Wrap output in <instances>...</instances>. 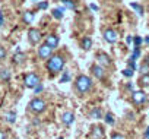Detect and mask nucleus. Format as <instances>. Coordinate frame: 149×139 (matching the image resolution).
<instances>
[{"label": "nucleus", "instance_id": "a211bd4d", "mask_svg": "<svg viewBox=\"0 0 149 139\" xmlns=\"http://www.w3.org/2000/svg\"><path fill=\"white\" fill-rule=\"evenodd\" d=\"M9 79H10L9 69H0V81H2V82H8Z\"/></svg>", "mask_w": 149, "mask_h": 139}, {"label": "nucleus", "instance_id": "4468645a", "mask_svg": "<svg viewBox=\"0 0 149 139\" xmlns=\"http://www.w3.org/2000/svg\"><path fill=\"white\" fill-rule=\"evenodd\" d=\"M25 59H26L25 53H22V51H19V50L13 54V63H15V64H22V63L25 61Z\"/></svg>", "mask_w": 149, "mask_h": 139}, {"label": "nucleus", "instance_id": "473e14b6", "mask_svg": "<svg viewBox=\"0 0 149 139\" xmlns=\"http://www.w3.org/2000/svg\"><path fill=\"white\" fill-rule=\"evenodd\" d=\"M111 139H124V136L120 135V133H113L111 135Z\"/></svg>", "mask_w": 149, "mask_h": 139}, {"label": "nucleus", "instance_id": "cd10ccee", "mask_svg": "<svg viewBox=\"0 0 149 139\" xmlns=\"http://www.w3.org/2000/svg\"><path fill=\"white\" fill-rule=\"evenodd\" d=\"M105 123H108V124H113L114 123V119H113V114L111 113H107L105 114Z\"/></svg>", "mask_w": 149, "mask_h": 139}, {"label": "nucleus", "instance_id": "e433bc0d", "mask_svg": "<svg viewBox=\"0 0 149 139\" xmlns=\"http://www.w3.org/2000/svg\"><path fill=\"white\" fill-rule=\"evenodd\" d=\"M127 89H129V91H133V84H132V82L127 84Z\"/></svg>", "mask_w": 149, "mask_h": 139}, {"label": "nucleus", "instance_id": "aec40b11", "mask_svg": "<svg viewBox=\"0 0 149 139\" xmlns=\"http://www.w3.org/2000/svg\"><path fill=\"white\" fill-rule=\"evenodd\" d=\"M6 122H9V123H15L16 122V113L15 111H9V113H6Z\"/></svg>", "mask_w": 149, "mask_h": 139}, {"label": "nucleus", "instance_id": "7c9ffc66", "mask_svg": "<svg viewBox=\"0 0 149 139\" xmlns=\"http://www.w3.org/2000/svg\"><path fill=\"white\" fill-rule=\"evenodd\" d=\"M133 41H134V44H136V47H139V45L142 44V41H143V40H142L140 37H134V38H133Z\"/></svg>", "mask_w": 149, "mask_h": 139}, {"label": "nucleus", "instance_id": "2eb2a0df", "mask_svg": "<svg viewBox=\"0 0 149 139\" xmlns=\"http://www.w3.org/2000/svg\"><path fill=\"white\" fill-rule=\"evenodd\" d=\"M34 18H35V15H34L31 10H26V12H24V15H22V22L26 24V25H29V24H32Z\"/></svg>", "mask_w": 149, "mask_h": 139}, {"label": "nucleus", "instance_id": "c756f323", "mask_svg": "<svg viewBox=\"0 0 149 139\" xmlns=\"http://www.w3.org/2000/svg\"><path fill=\"white\" fill-rule=\"evenodd\" d=\"M129 67H130V69H133V71H136V69H137L136 60H133V59H129Z\"/></svg>", "mask_w": 149, "mask_h": 139}, {"label": "nucleus", "instance_id": "ddd939ff", "mask_svg": "<svg viewBox=\"0 0 149 139\" xmlns=\"http://www.w3.org/2000/svg\"><path fill=\"white\" fill-rule=\"evenodd\" d=\"M61 122H63L66 126H72L73 122H74V116H73V113H72V111H66V113H63V116H61Z\"/></svg>", "mask_w": 149, "mask_h": 139}, {"label": "nucleus", "instance_id": "39448f33", "mask_svg": "<svg viewBox=\"0 0 149 139\" xmlns=\"http://www.w3.org/2000/svg\"><path fill=\"white\" fill-rule=\"evenodd\" d=\"M41 38H42V35H41L40 29H37V28H29L28 29V41H29L31 45H38Z\"/></svg>", "mask_w": 149, "mask_h": 139}, {"label": "nucleus", "instance_id": "412c9836", "mask_svg": "<svg viewBox=\"0 0 149 139\" xmlns=\"http://www.w3.org/2000/svg\"><path fill=\"white\" fill-rule=\"evenodd\" d=\"M139 72L142 73V75H146V73H149V64L145 61V63H142L140 66H139Z\"/></svg>", "mask_w": 149, "mask_h": 139}, {"label": "nucleus", "instance_id": "f704fd0d", "mask_svg": "<svg viewBox=\"0 0 149 139\" xmlns=\"http://www.w3.org/2000/svg\"><path fill=\"white\" fill-rule=\"evenodd\" d=\"M34 91H35V92H41V91H42V85H41V84H38V85L34 88Z\"/></svg>", "mask_w": 149, "mask_h": 139}, {"label": "nucleus", "instance_id": "7ed1b4c3", "mask_svg": "<svg viewBox=\"0 0 149 139\" xmlns=\"http://www.w3.org/2000/svg\"><path fill=\"white\" fill-rule=\"evenodd\" d=\"M45 107H47V103L44 100H41V98H32L29 101V104H28V110L32 111V113H35V114L42 113L45 110Z\"/></svg>", "mask_w": 149, "mask_h": 139}, {"label": "nucleus", "instance_id": "ea45409f", "mask_svg": "<svg viewBox=\"0 0 149 139\" xmlns=\"http://www.w3.org/2000/svg\"><path fill=\"white\" fill-rule=\"evenodd\" d=\"M146 132H148V133H149V127H148V130H146Z\"/></svg>", "mask_w": 149, "mask_h": 139}, {"label": "nucleus", "instance_id": "4c0bfd02", "mask_svg": "<svg viewBox=\"0 0 149 139\" xmlns=\"http://www.w3.org/2000/svg\"><path fill=\"white\" fill-rule=\"evenodd\" d=\"M91 9H92V10H98V8H97V5H91Z\"/></svg>", "mask_w": 149, "mask_h": 139}, {"label": "nucleus", "instance_id": "f03ea898", "mask_svg": "<svg viewBox=\"0 0 149 139\" xmlns=\"http://www.w3.org/2000/svg\"><path fill=\"white\" fill-rule=\"evenodd\" d=\"M92 88V81L89 76L86 75H79L74 79V89L78 94H86L89 89Z\"/></svg>", "mask_w": 149, "mask_h": 139}, {"label": "nucleus", "instance_id": "a19ab883", "mask_svg": "<svg viewBox=\"0 0 149 139\" xmlns=\"http://www.w3.org/2000/svg\"><path fill=\"white\" fill-rule=\"evenodd\" d=\"M57 139H63V138H57Z\"/></svg>", "mask_w": 149, "mask_h": 139}, {"label": "nucleus", "instance_id": "c9c22d12", "mask_svg": "<svg viewBox=\"0 0 149 139\" xmlns=\"http://www.w3.org/2000/svg\"><path fill=\"white\" fill-rule=\"evenodd\" d=\"M3 24H5V18H3L2 13H0V27H3Z\"/></svg>", "mask_w": 149, "mask_h": 139}, {"label": "nucleus", "instance_id": "393cba45", "mask_svg": "<svg viewBox=\"0 0 149 139\" xmlns=\"http://www.w3.org/2000/svg\"><path fill=\"white\" fill-rule=\"evenodd\" d=\"M133 72H134L133 69H130V67H126L124 71H123V75H124V76H127V78H132V76H133Z\"/></svg>", "mask_w": 149, "mask_h": 139}, {"label": "nucleus", "instance_id": "bb28decb", "mask_svg": "<svg viewBox=\"0 0 149 139\" xmlns=\"http://www.w3.org/2000/svg\"><path fill=\"white\" fill-rule=\"evenodd\" d=\"M66 81H70V73H69V72H63V76H61V79H60L61 84H64Z\"/></svg>", "mask_w": 149, "mask_h": 139}, {"label": "nucleus", "instance_id": "2f4dec72", "mask_svg": "<svg viewBox=\"0 0 149 139\" xmlns=\"http://www.w3.org/2000/svg\"><path fill=\"white\" fill-rule=\"evenodd\" d=\"M48 8V2H41L38 5V9H47Z\"/></svg>", "mask_w": 149, "mask_h": 139}, {"label": "nucleus", "instance_id": "20e7f679", "mask_svg": "<svg viewBox=\"0 0 149 139\" xmlns=\"http://www.w3.org/2000/svg\"><path fill=\"white\" fill-rule=\"evenodd\" d=\"M38 84H40V76H38L35 72H29V73H26V75L24 76V85H25L26 88L34 89Z\"/></svg>", "mask_w": 149, "mask_h": 139}, {"label": "nucleus", "instance_id": "423d86ee", "mask_svg": "<svg viewBox=\"0 0 149 139\" xmlns=\"http://www.w3.org/2000/svg\"><path fill=\"white\" fill-rule=\"evenodd\" d=\"M53 50L54 48H51L48 44H41L40 47H38V57L41 59V60H47V59H50L51 56H53Z\"/></svg>", "mask_w": 149, "mask_h": 139}, {"label": "nucleus", "instance_id": "4be33fe9", "mask_svg": "<svg viewBox=\"0 0 149 139\" xmlns=\"http://www.w3.org/2000/svg\"><path fill=\"white\" fill-rule=\"evenodd\" d=\"M130 6H132V8H133V9L140 15V16H143V8H142V5H139V3H134V2H133V3H130Z\"/></svg>", "mask_w": 149, "mask_h": 139}, {"label": "nucleus", "instance_id": "0eeeda50", "mask_svg": "<svg viewBox=\"0 0 149 139\" xmlns=\"http://www.w3.org/2000/svg\"><path fill=\"white\" fill-rule=\"evenodd\" d=\"M102 37H104V40H105L107 43H110V44H114V43H117V40H118L117 31H114V29H111V28L105 29L104 34H102Z\"/></svg>", "mask_w": 149, "mask_h": 139}, {"label": "nucleus", "instance_id": "c85d7f7f", "mask_svg": "<svg viewBox=\"0 0 149 139\" xmlns=\"http://www.w3.org/2000/svg\"><path fill=\"white\" fill-rule=\"evenodd\" d=\"M6 48L3 47V45H0V60H5L6 59Z\"/></svg>", "mask_w": 149, "mask_h": 139}, {"label": "nucleus", "instance_id": "dca6fc26", "mask_svg": "<svg viewBox=\"0 0 149 139\" xmlns=\"http://www.w3.org/2000/svg\"><path fill=\"white\" fill-rule=\"evenodd\" d=\"M137 85H139L140 88H149V73L142 75L140 79L137 81Z\"/></svg>", "mask_w": 149, "mask_h": 139}, {"label": "nucleus", "instance_id": "58836bf2", "mask_svg": "<svg viewBox=\"0 0 149 139\" xmlns=\"http://www.w3.org/2000/svg\"><path fill=\"white\" fill-rule=\"evenodd\" d=\"M145 41H146V44H149V35H148L146 38H145Z\"/></svg>", "mask_w": 149, "mask_h": 139}, {"label": "nucleus", "instance_id": "5701e85b", "mask_svg": "<svg viewBox=\"0 0 149 139\" xmlns=\"http://www.w3.org/2000/svg\"><path fill=\"white\" fill-rule=\"evenodd\" d=\"M53 16L56 18V19H61L63 18V9L61 8H57V9H53Z\"/></svg>", "mask_w": 149, "mask_h": 139}, {"label": "nucleus", "instance_id": "9d476101", "mask_svg": "<svg viewBox=\"0 0 149 139\" xmlns=\"http://www.w3.org/2000/svg\"><path fill=\"white\" fill-rule=\"evenodd\" d=\"M97 60L100 61V64L102 66V67H110L113 63H111V59L105 54V53H98L97 54Z\"/></svg>", "mask_w": 149, "mask_h": 139}, {"label": "nucleus", "instance_id": "a878e982", "mask_svg": "<svg viewBox=\"0 0 149 139\" xmlns=\"http://www.w3.org/2000/svg\"><path fill=\"white\" fill-rule=\"evenodd\" d=\"M139 56H140V48H139V47H136V48L133 50V54H132V57H130V59L136 60V59H139Z\"/></svg>", "mask_w": 149, "mask_h": 139}, {"label": "nucleus", "instance_id": "f8f14e48", "mask_svg": "<svg viewBox=\"0 0 149 139\" xmlns=\"http://www.w3.org/2000/svg\"><path fill=\"white\" fill-rule=\"evenodd\" d=\"M91 72H92V75H94L95 78H98V79H102V78H104V67H102L101 64H92V66H91Z\"/></svg>", "mask_w": 149, "mask_h": 139}, {"label": "nucleus", "instance_id": "72a5a7b5", "mask_svg": "<svg viewBox=\"0 0 149 139\" xmlns=\"http://www.w3.org/2000/svg\"><path fill=\"white\" fill-rule=\"evenodd\" d=\"M0 139H8L6 132H5V130H2V129H0Z\"/></svg>", "mask_w": 149, "mask_h": 139}, {"label": "nucleus", "instance_id": "6ab92c4d", "mask_svg": "<svg viewBox=\"0 0 149 139\" xmlns=\"http://www.w3.org/2000/svg\"><path fill=\"white\" fill-rule=\"evenodd\" d=\"M101 116H102V113H101V110H100L98 107H95V108L91 110V113H89V119H101Z\"/></svg>", "mask_w": 149, "mask_h": 139}, {"label": "nucleus", "instance_id": "f3484780", "mask_svg": "<svg viewBox=\"0 0 149 139\" xmlns=\"http://www.w3.org/2000/svg\"><path fill=\"white\" fill-rule=\"evenodd\" d=\"M81 45H82V48L84 50H91V47H92V40H91V37H84L82 40H81Z\"/></svg>", "mask_w": 149, "mask_h": 139}, {"label": "nucleus", "instance_id": "6e6552de", "mask_svg": "<svg viewBox=\"0 0 149 139\" xmlns=\"http://www.w3.org/2000/svg\"><path fill=\"white\" fill-rule=\"evenodd\" d=\"M146 101V94L143 91H133L132 94V103L134 105H142Z\"/></svg>", "mask_w": 149, "mask_h": 139}, {"label": "nucleus", "instance_id": "f257e3e1", "mask_svg": "<svg viewBox=\"0 0 149 139\" xmlns=\"http://www.w3.org/2000/svg\"><path fill=\"white\" fill-rule=\"evenodd\" d=\"M45 67H47V71H48L51 75L61 72V69L64 67V59H63V56H60V54H53V56L47 60Z\"/></svg>", "mask_w": 149, "mask_h": 139}, {"label": "nucleus", "instance_id": "b1692460", "mask_svg": "<svg viewBox=\"0 0 149 139\" xmlns=\"http://www.w3.org/2000/svg\"><path fill=\"white\" fill-rule=\"evenodd\" d=\"M61 2H63V5H64L67 9H70V10L74 9V3L72 2V0H61Z\"/></svg>", "mask_w": 149, "mask_h": 139}, {"label": "nucleus", "instance_id": "1a4fd4ad", "mask_svg": "<svg viewBox=\"0 0 149 139\" xmlns=\"http://www.w3.org/2000/svg\"><path fill=\"white\" fill-rule=\"evenodd\" d=\"M45 44H48L51 48H57V45H58V43H60V38L56 35V34H48L47 37H45V41H44Z\"/></svg>", "mask_w": 149, "mask_h": 139}, {"label": "nucleus", "instance_id": "9b49d317", "mask_svg": "<svg viewBox=\"0 0 149 139\" xmlns=\"http://www.w3.org/2000/svg\"><path fill=\"white\" fill-rule=\"evenodd\" d=\"M89 136H91V139H102L104 138V129L101 126H92Z\"/></svg>", "mask_w": 149, "mask_h": 139}]
</instances>
